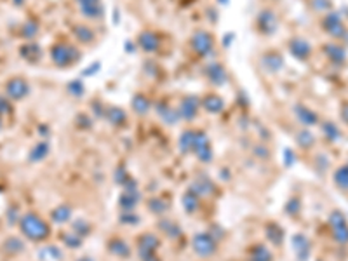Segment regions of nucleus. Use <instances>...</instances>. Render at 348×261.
I'll return each instance as SVG.
<instances>
[{
	"label": "nucleus",
	"instance_id": "11",
	"mask_svg": "<svg viewBox=\"0 0 348 261\" xmlns=\"http://www.w3.org/2000/svg\"><path fill=\"white\" fill-rule=\"evenodd\" d=\"M209 77L212 79V82L216 84H223L226 80V75H225V70L221 68V65H212L209 68Z\"/></svg>",
	"mask_w": 348,
	"mask_h": 261
},
{
	"label": "nucleus",
	"instance_id": "2",
	"mask_svg": "<svg viewBox=\"0 0 348 261\" xmlns=\"http://www.w3.org/2000/svg\"><path fill=\"white\" fill-rule=\"evenodd\" d=\"M79 58V52L73 49L68 44H59V46H54L52 49V61L58 65V67H68L75 59Z\"/></svg>",
	"mask_w": 348,
	"mask_h": 261
},
{
	"label": "nucleus",
	"instance_id": "9",
	"mask_svg": "<svg viewBox=\"0 0 348 261\" xmlns=\"http://www.w3.org/2000/svg\"><path fill=\"white\" fill-rule=\"evenodd\" d=\"M326 28H328L332 35H336V37L343 35V34H341V32H343V26H341V21L338 19V16H336V14H332V16L328 17V21H326Z\"/></svg>",
	"mask_w": 348,
	"mask_h": 261
},
{
	"label": "nucleus",
	"instance_id": "19",
	"mask_svg": "<svg viewBox=\"0 0 348 261\" xmlns=\"http://www.w3.org/2000/svg\"><path fill=\"white\" fill-rule=\"evenodd\" d=\"M80 5H86V4H94V2H100V0H79Z\"/></svg>",
	"mask_w": 348,
	"mask_h": 261
},
{
	"label": "nucleus",
	"instance_id": "6",
	"mask_svg": "<svg viewBox=\"0 0 348 261\" xmlns=\"http://www.w3.org/2000/svg\"><path fill=\"white\" fill-rule=\"evenodd\" d=\"M139 46L143 47L145 51H148V52H152V51L157 49L158 46V38L155 34H152V32H145V34L139 35Z\"/></svg>",
	"mask_w": 348,
	"mask_h": 261
},
{
	"label": "nucleus",
	"instance_id": "8",
	"mask_svg": "<svg viewBox=\"0 0 348 261\" xmlns=\"http://www.w3.org/2000/svg\"><path fill=\"white\" fill-rule=\"evenodd\" d=\"M202 104H204L206 110H209V112H212V113L221 112V108H223V101H221V98H218V96H214V94L204 98Z\"/></svg>",
	"mask_w": 348,
	"mask_h": 261
},
{
	"label": "nucleus",
	"instance_id": "13",
	"mask_svg": "<svg viewBox=\"0 0 348 261\" xmlns=\"http://www.w3.org/2000/svg\"><path fill=\"white\" fill-rule=\"evenodd\" d=\"M334 181L338 187L341 188H348V166L338 169V173L334 174Z\"/></svg>",
	"mask_w": 348,
	"mask_h": 261
},
{
	"label": "nucleus",
	"instance_id": "18",
	"mask_svg": "<svg viewBox=\"0 0 348 261\" xmlns=\"http://www.w3.org/2000/svg\"><path fill=\"white\" fill-rule=\"evenodd\" d=\"M298 139L303 143V146H308V145H310V143H312V139H313V138L310 136V133H308V131H305V133H303L301 136L298 138Z\"/></svg>",
	"mask_w": 348,
	"mask_h": 261
},
{
	"label": "nucleus",
	"instance_id": "12",
	"mask_svg": "<svg viewBox=\"0 0 348 261\" xmlns=\"http://www.w3.org/2000/svg\"><path fill=\"white\" fill-rule=\"evenodd\" d=\"M296 112H298L299 119H301L305 124H315L317 122V115L310 110H307L305 106H296Z\"/></svg>",
	"mask_w": 348,
	"mask_h": 261
},
{
	"label": "nucleus",
	"instance_id": "14",
	"mask_svg": "<svg viewBox=\"0 0 348 261\" xmlns=\"http://www.w3.org/2000/svg\"><path fill=\"white\" fill-rule=\"evenodd\" d=\"M133 106L138 113H145L148 110V100H146L145 96H139L138 94L136 98L133 100Z\"/></svg>",
	"mask_w": 348,
	"mask_h": 261
},
{
	"label": "nucleus",
	"instance_id": "1",
	"mask_svg": "<svg viewBox=\"0 0 348 261\" xmlns=\"http://www.w3.org/2000/svg\"><path fill=\"white\" fill-rule=\"evenodd\" d=\"M21 228H23V232H25L30 239H35V241H40V239H44V237L49 233L46 223H44L38 216H34V214H26L25 218L21 220Z\"/></svg>",
	"mask_w": 348,
	"mask_h": 261
},
{
	"label": "nucleus",
	"instance_id": "17",
	"mask_svg": "<svg viewBox=\"0 0 348 261\" xmlns=\"http://www.w3.org/2000/svg\"><path fill=\"white\" fill-rule=\"evenodd\" d=\"M46 152H47V146L42 143V145L37 146V150L34 152V155H32V157H34V160H40V158L46 155Z\"/></svg>",
	"mask_w": 348,
	"mask_h": 261
},
{
	"label": "nucleus",
	"instance_id": "10",
	"mask_svg": "<svg viewBox=\"0 0 348 261\" xmlns=\"http://www.w3.org/2000/svg\"><path fill=\"white\" fill-rule=\"evenodd\" d=\"M181 113H183V117H185V119H193L195 113H197V101H195L193 98L183 101Z\"/></svg>",
	"mask_w": 348,
	"mask_h": 261
},
{
	"label": "nucleus",
	"instance_id": "7",
	"mask_svg": "<svg viewBox=\"0 0 348 261\" xmlns=\"http://www.w3.org/2000/svg\"><path fill=\"white\" fill-rule=\"evenodd\" d=\"M291 52L295 54L296 58L305 59L308 54H310V46H308L305 40H299V38H296L295 42H291Z\"/></svg>",
	"mask_w": 348,
	"mask_h": 261
},
{
	"label": "nucleus",
	"instance_id": "5",
	"mask_svg": "<svg viewBox=\"0 0 348 261\" xmlns=\"http://www.w3.org/2000/svg\"><path fill=\"white\" fill-rule=\"evenodd\" d=\"M191 46H193V49L197 51L199 54L206 56V54L212 51L211 35H208L206 32H197V34L193 35V38H191Z\"/></svg>",
	"mask_w": 348,
	"mask_h": 261
},
{
	"label": "nucleus",
	"instance_id": "16",
	"mask_svg": "<svg viewBox=\"0 0 348 261\" xmlns=\"http://www.w3.org/2000/svg\"><path fill=\"white\" fill-rule=\"evenodd\" d=\"M37 23H34V21H32V23H26L25 26H23V35H25V37H34V35H37Z\"/></svg>",
	"mask_w": 348,
	"mask_h": 261
},
{
	"label": "nucleus",
	"instance_id": "4",
	"mask_svg": "<svg viewBox=\"0 0 348 261\" xmlns=\"http://www.w3.org/2000/svg\"><path fill=\"white\" fill-rule=\"evenodd\" d=\"M30 87L28 84L25 82L23 79H19V77H14V79H11L7 84H5V92H7L9 98H13V100H21V98H25L26 94H28Z\"/></svg>",
	"mask_w": 348,
	"mask_h": 261
},
{
	"label": "nucleus",
	"instance_id": "15",
	"mask_svg": "<svg viewBox=\"0 0 348 261\" xmlns=\"http://www.w3.org/2000/svg\"><path fill=\"white\" fill-rule=\"evenodd\" d=\"M77 37L82 42H89L92 38V32L86 26H77Z\"/></svg>",
	"mask_w": 348,
	"mask_h": 261
},
{
	"label": "nucleus",
	"instance_id": "3",
	"mask_svg": "<svg viewBox=\"0 0 348 261\" xmlns=\"http://www.w3.org/2000/svg\"><path fill=\"white\" fill-rule=\"evenodd\" d=\"M331 226H332V235L340 244H347L348 242V225L345 216L341 212H332L331 216Z\"/></svg>",
	"mask_w": 348,
	"mask_h": 261
}]
</instances>
